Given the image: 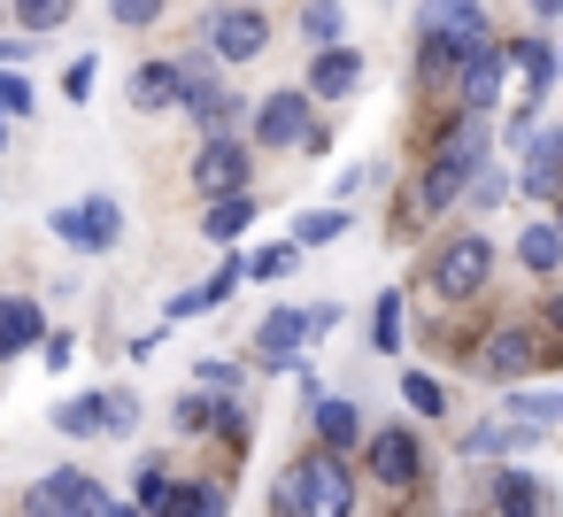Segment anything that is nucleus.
<instances>
[{"mask_svg":"<svg viewBox=\"0 0 563 517\" xmlns=\"http://www.w3.org/2000/svg\"><path fill=\"white\" fill-rule=\"evenodd\" d=\"M478 147H486V124H463L448 147H440V163H432V178H424V194H417V209L432 217V209H448L463 186H471V170H478Z\"/></svg>","mask_w":563,"mask_h":517,"instance_id":"1","label":"nucleus"},{"mask_svg":"<svg viewBox=\"0 0 563 517\" xmlns=\"http://www.w3.org/2000/svg\"><path fill=\"white\" fill-rule=\"evenodd\" d=\"M347 509H355V486H347L340 448L332 455H309L301 463V517H347Z\"/></svg>","mask_w":563,"mask_h":517,"instance_id":"2","label":"nucleus"},{"mask_svg":"<svg viewBox=\"0 0 563 517\" xmlns=\"http://www.w3.org/2000/svg\"><path fill=\"white\" fill-rule=\"evenodd\" d=\"M32 509H40V517H109L117 502H109L86 471H55V479L32 486Z\"/></svg>","mask_w":563,"mask_h":517,"instance_id":"3","label":"nucleus"},{"mask_svg":"<svg viewBox=\"0 0 563 517\" xmlns=\"http://www.w3.org/2000/svg\"><path fill=\"white\" fill-rule=\"evenodd\" d=\"M424 32L448 47V55H478L486 24H478V0H424Z\"/></svg>","mask_w":563,"mask_h":517,"instance_id":"4","label":"nucleus"},{"mask_svg":"<svg viewBox=\"0 0 563 517\" xmlns=\"http://www.w3.org/2000/svg\"><path fill=\"white\" fill-rule=\"evenodd\" d=\"M55 232L70 240V248H117V232H124V217H117V201H70L63 217H55Z\"/></svg>","mask_w":563,"mask_h":517,"instance_id":"5","label":"nucleus"},{"mask_svg":"<svg viewBox=\"0 0 563 517\" xmlns=\"http://www.w3.org/2000/svg\"><path fill=\"white\" fill-rule=\"evenodd\" d=\"M194 186H201L209 201L247 194V155H240V140H209V147H201V163H194Z\"/></svg>","mask_w":563,"mask_h":517,"instance_id":"6","label":"nucleus"},{"mask_svg":"<svg viewBox=\"0 0 563 517\" xmlns=\"http://www.w3.org/2000/svg\"><path fill=\"white\" fill-rule=\"evenodd\" d=\"M255 140H263V147H294V140H309V101H301V94H271V101L255 109Z\"/></svg>","mask_w":563,"mask_h":517,"instance_id":"7","label":"nucleus"},{"mask_svg":"<svg viewBox=\"0 0 563 517\" xmlns=\"http://www.w3.org/2000/svg\"><path fill=\"white\" fill-rule=\"evenodd\" d=\"M486 263H494V255H486V240H455V248L440 255V278H432V286H440L448 301H463V294H478V286H486Z\"/></svg>","mask_w":563,"mask_h":517,"instance_id":"8","label":"nucleus"},{"mask_svg":"<svg viewBox=\"0 0 563 517\" xmlns=\"http://www.w3.org/2000/svg\"><path fill=\"white\" fill-rule=\"evenodd\" d=\"M209 47H217L224 63L263 55V16H255V9H224V16H209Z\"/></svg>","mask_w":563,"mask_h":517,"instance_id":"9","label":"nucleus"},{"mask_svg":"<svg viewBox=\"0 0 563 517\" xmlns=\"http://www.w3.org/2000/svg\"><path fill=\"white\" fill-rule=\"evenodd\" d=\"M501 70H509V55H494V47L463 55V109H494V94H501Z\"/></svg>","mask_w":563,"mask_h":517,"instance_id":"10","label":"nucleus"},{"mask_svg":"<svg viewBox=\"0 0 563 517\" xmlns=\"http://www.w3.org/2000/svg\"><path fill=\"white\" fill-rule=\"evenodd\" d=\"M301 340H309V309H271V317L255 324V348H263L271 363H286Z\"/></svg>","mask_w":563,"mask_h":517,"instance_id":"11","label":"nucleus"},{"mask_svg":"<svg viewBox=\"0 0 563 517\" xmlns=\"http://www.w3.org/2000/svg\"><path fill=\"white\" fill-rule=\"evenodd\" d=\"M371 471H378L386 486H409V479H417V440H409V432H378V440H371Z\"/></svg>","mask_w":563,"mask_h":517,"instance_id":"12","label":"nucleus"},{"mask_svg":"<svg viewBox=\"0 0 563 517\" xmlns=\"http://www.w3.org/2000/svg\"><path fill=\"white\" fill-rule=\"evenodd\" d=\"M32 340H47V332H40V309H32V301H0V363L24 355Z\"/></svg>","mask_w":563,"mask_h":517,"instance_id":"13","label":"nucleus"},{"mask_svg":"<svg viewBox=\"0 0 563 517\" xmlns=\"http://www.w3.org/2000/svg\"><path fill=\"white\" fill-rule=\"evenodd\" d=\"M355 78H363V63H355L347 47H324L317 70H309V94H332V101H340V94H355Z\"/></svg>","mask_w":563,"mask_h":517,"instance_id":"14","label":"nucleus"},{"mask_svg":"<svg viewBox=\"0 0 563 517\" xmlns=\"http://www.w3.org/2000/svg\"><path fill=\"white\" fill-rule=\"evenodd\" d=\"M240 278H247V263H224V271H217L209 286H194V294H178V301H170V317H201V309H217V301H224V294H232Z\"/></svg>","mask_w":563,"mask_h":517,"instance_id":"15","label":"nucleus"},{"mask_svg":"<svg viewBox=\"0 0 563 517\" xmlns=\"http://www.w3.org/2000/svg\"><path fill=\"white\" fill-rule=\"evenodd\" d=\"M201 224H209V240H240V232L255 224V201H247V194H224V201H209Z\"/></svg>","mask_w":563,"mask_h":517,"instance_id":"16","label":"nucleus"},{"mask_svg":"<svg viewBox=\"0 0 563 517\" xmlns=\"http://www.w3.org/2000/svg\"><path fill=\"white\" fill-rule=\"evenodd\" d=\"M132 101H140V109H170V101H178V70H170V63H147V70L132 78Z\"/></svg>","mask_w":563,"mask_h":517,"instance_id":"17","label":"nucleus"},{"mask_svg":"<svg viewBox=\"0 0 563 517\" xmlns=\"http://www.w3.org/2000/svg\"><path fill=\"white\" fill-rule=\"evenodd\" d=\"M155 517H224V486H170V502L155 509Z\"/></svg>","mask_w":563,"mask_h":517,"instance_id":"18","label":"nucleus"},{"mask_svg":"<svg viewBox=\"0 0 563 517\" xmlns=\"http://www.w3.org/2000/svg\"><path fill=\"white\" fill-rule=\"evenodd\" d=\"M517 255H525V271H555V263H563V232H555V224H532V232L517 240Z\"/></svg>","mask_w":563,"mask_h":517,"instance_id":"19","label":"nucleus"},{"mask_svg":"<svg viewBox=\"0 0 563 517\" xmlns=\"http://www.w3.org/2000/svg\"><path fill=\"white\" fill-rule=\"evenodd\" d=\"M494 509H501V517H540V486H532L525 471H509V479L494 486Z\"/></svg>","mask_w":563,"mask_h":517,"instance_id":"20","label":"nucleus"},{"mask_svg":"<svg viewBox=\"0 0 563 517\" xmlns=\"http://www.w3.org/2000/svg\"><path fill=\"white\" fill-rule=\"evenodd\" d=\"M555 178H563V132L532 147V163H525V194H548Z\"/></svg>","mask_w":563,"mask_h":517,"instance_id":"21","label":"nucleus"},{"mask_svg":"<svg viewBox=\"0 0 563 517\" xmlns=\"http://www.w3.org/2000/svg\"><path fill=\"white\" fill-rule=\"evenodd\" d=\"M525 363H532V348H525L517 332H501V340L486 348V371H494V378H525Z\"/></svg>","mask_w":563,"mask_h":517,"instance_id":"22","label":"nucleus"},{"mask_svg":"<svg viewBox=\"0 0 563 517\" xmlns=\"http://www.w3.org/2000/svg\"><path fill=\"white\" fill-rule=\"evenodd\" d=\"M317 432L332 440V448H347L363 425H355V402H317Z\"/></svg>","mask_w":563,"mask_h":517,"instance_id":"23","label":"nucleus"},{"mask_svg":"<svg viewBox=\"0 0 563 517\" xmlns=\"http://www.w3.org/2000/svg\"><path fill=\"white\" fill-rule=\"evenodd\" d=\"M509 409H517V425H563V386H548V394H517Z\"/></svg>","mask_w":563,"mask_h":517,"instance_id":"24","label":"nucleus"},{"mask_svg":"<svg viewBox=\"0 0 563 517\" xmlns=\"http://www.w3.org/2000/svg\"><path fill=\"white\" fill-rule=\"evenodd\" d=\"M340 232H347V217H340V209H309V217L294 224V240H301V248H324V240H340Z\"/></svg>","mask_w":563,"mask_h":517,"instance_id":"25","label":"nucleus"},{"mask_svg":"<svg viewBox=\"0 0 563 517\" xmlns=\"http://www.w3.org/2000/svg\"><path fill=\"white\" fill-rule=\"evenodd\" d=\"M371 348H401V294H378V317H371Z\"/></svg>","mask_w":563,"mask_h":517,"instance_id":"26","label":"nucleus"},{"mask_svg":"<svg viewBox=\"0 0 563 517\" xmlns=\"http://www.w3.org/2000/svg\"><path fill=\"white\" fill-rule=\"evenodd\" d=\"M340 24H347V16H340V0H309V16H301V32H309L317 47H332V40H340Z\"/></svg>","mask_w":563,"mask_h":517,"instance_id":"27","label":"nucleus"},{"mask_svg":"<svg viewBox=\"0 0 563 517\" xmlns=\"http://www.w3.org/2000/svg\"><path fill=\"white\" fill-rule=\"evenodd\" d=\"M548 78H555V63H548V47H517V86H525V101H532V94H540Z\"/></svg>","mask_w":563,"mask_h":517,"instance_id":"28","label":"nucleus"},{"mask_svg":"<svg viewBox=\"0 0 563 517\" xmlns=\"http://www.w3.org/2000/svg\"><path fill=\"white\" fill-rule=\"evenodd\" d=\"M55 425H63V432H101V394H86V402H63V409H55Z\"/></svg>","mask_w":563,"mask_h":517,"instance_id":"29","label":"nucleus"},{"mask_svg":"<svg viewBox=\"0 0 563 517\" xmlns=\"http://www.w3.org/2000/svg\"><path fill=\"white\" fill-rule=\"evenodd\" d=\"M401 394H409V402H417L424 417H440V409H448V394H440V378H424V371H409V378H401Z\"/></svg>","mask_w":563,"mask_h":517,"instance_id":"30","label":"nucleus"},{"mask_svg":"<svg viewBox=\"0 0 563 517\" xmlns=\"http://www.w3.org/2000/svg\"><path fill=\"white\" fill-rule=\"evenodd\" d=\"M24 9V24L32 32H55V24H70V0H16Z\"/></svg>","mask_w":563,"mask_h":517,"instance_id":"31","label":"nucleus"},{"mask_svg":"<svg viewBox=\"0 0 563 517\" xmlns=\"http://www.w3.org/2000/svg\"><path fill=\"white\" fill-rule=\"evenodd\" d=\"M132 425H140L132 394H101V432H132Z\"/></svg>","mask_w":563,"mask_h":517,"instance_id":"32","label":"nucleus"},{"mask_svg":"<svg viewBox=\"0 0 563 517\" xmlns=\"http://www.w3.org/2000/svg\"><path fill=\"white\" fill-rule=\"evenodd\" d=\"M109 16H117L124 32H140V24H155V16H163V0H109Z\"/></svg>","mask_w":563,"mask_h":517,"instance_id":"33","label":"nucleus"},{"mask_svg":"<svg viewBox=\"0 0 563 517\" xmlns=\"http://www.w3.org/2000/svg\"><path fill=\"white\" fill-rule=\"evenodd\" d=\"M24 109H32V86L16 70H0V117H24Z\"/></svg>","mask_w":563,"mask_h":517,"instance_id":"34","label":"nucleus"},{"mask_svg":"<svg viewBox=\"0 0 563 517\" xmlns=\"http://www.w3.org/2000/svg\"><path fill=\"white\" fill-rule=\"evenodd\" d=\"M294 271V248H263L255 263H247V278H286Z\"/></svg>","mask_w":563,"mask_h":517,"instance_id":"35","label":"nucleus"},{"mask_svg":"<svg viewBox=\"0 0 563 517\" xmlns=\"http://www.w3.org/2000/svg\"><path fill=\"white\" fill-rule=\"evenodd\" d=\"M163 502H170V479L147 463V471H140V509H163Z\"/></svg>","mask_w":563,"mask_h":517,"instance_id":"36","label":"nucleus"},{"mask_svg":"<svg viewBox=\"0 0 563 517\" xmlns=\"http://www.w3.org/2000/svg\"><path fill=\"white\" fill-rule=\"evenodd\" d=\"M63 94H70V101H86V94H93V55H86V63H70V78H63Z\"/></svg>","mask_w":563,"mask_h":517,"instance_id":"37","label":"nucleus"},{"mask_svg":"<svg viewBox=\"0 0 563 517\" xmlns=\"http://www.w3.org/2000/svg\"><path fill=\"white\" fill-rule=\"evenodd\" d=\"M178 425H217V402H178Z\"/></svg>","mask_w":563,"mask_h":517,"instance_id":"38","label":"nucleus"},{"mask_svg":"<svg viewBox=\"0 0 563 517\" xmlns=\"http://www.w3.org/2000/svg\"><path fill=\"white\" fill-rule=\"evenodd\" d=\"M24 55V40H0V63H16Z\"/></svg>","mask_w":563,"mask_h":517,"instance_id":"39","label":"nucleus"},{"mask_svg":"<svg viewBox=\"0 0 563 517\" xmlns=\"http://www.w3.org/2000/svg\"><path fill=\"white\" fill-rule=\"evenodd\" d=\"M532 9H548V16H563V0H532Z\"/></svg>","mask_w":563,"mask_h":517,"instance_id":"40","label":"nucleus"},{"mask_svg":"<svg viewBox=\"0 0 563 517\" xmlns=\"http://www.w3.org/2000/svg\"><path fill=\"white\" fill-rule=\"evenodd\" d=\"M109 517H140V509H109Z\"/></svg>","mask_w":563,"mask_h":517,"instance_id":"41","label":"nucleus"},{"mask_svg":"<svg viewBox=\"0 0 563 517\" xmlns=\"http://www.w3.org/2000/svg\"><path fill=\"white\" fill-rule=\"evenodd\" d=\"M0 140H9V124H0Z\"/></svg>","mask_w":563,"mask_h":517,"instance_id":"42","label":"nucleus"},{"mask_svg":"<svg viewBox=\"0 0 563 517\" xmlns=\"http://www.w3.org/2000/svg\"><path fill=\"white\" fill-rule=\"evenodd\" d=\"M555 70H563V55H555Z\"/></svg>","mask_w":563,"mask_h":517,"instance_id":"43","label":"nucleus"}]
</instances>
